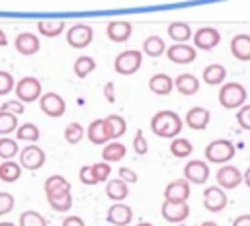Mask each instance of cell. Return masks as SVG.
<instances>
[{"label": "cell", "instance_id": "1", "mask_svg": "<svg viewBox=\"0 0 250 226\" xmlns=\"http://www.w3.org/2000/svg\"><path fill=\"white\" fill-rule=\"evenodd\" d=\"M150 131L160 138H176L182 131V119L174 111H158L150 119Z\"/></svg>", "mask_w": 250, "mask_h": 226}, {"label": "cell", "instance_id": "2", "mask_svg": "<svg viewBox=\"0 0 250 226\" xmlns=\"http://www.w3.org/2000/svg\"><path fill=\"white\" fill-rule=\"evenodd\" d=\"M246 101V90L238 82H227L219 90V103L225 109H238Z\"/></svg>", "mask_w": 250, "mask_h": 226}, {"label": "cell", "instance_id": "3", "mask_svg": "<svg viewBox=\"0 0 250 226\" xmlns=\"http://www.w3.org/2000/svg\"><path fill=\"white\" fill-rule=\"evenodd\" d=\"M232 156H234V144L227 138H217L209 142L205 148V160L211 164H225L232 160Z\"/></svg>", "mask_w": 250, "mask_h": 226}, {"label": "cell", "instance_id": "4", "mask_svg": "<svg viewBox=\"0 0 250 226\" xmlns=\"http://www.w3.org/2000/svg\"><path fill=\"white\" fill-rule=\"evenodd\" d=\"M141 62H143V55L141 51H135V49H129V51H123L115 56L113 60V68L115 72L123 74V76H129V74H135L139 68H141Z\"/></svg>", "mask_w": 250, "mask_h": 226}, {"label": "cell", "instance_id": "5", "mask_svg": "<svg viewBox=\"0 0 250 226\" xmlns=\"http://www.w3.org/2000/svg\"><path fill=\"white\" fill-rule=\"evenodd\" d=\"M14 90H16L18 101H21V103H29V101H35L41 97V82L33 76H23L14 86Z\"/></svg>", "mask_w": 250, "mask_h": 226}, {"label": "cell", "instance_id": "6", "mask_svg": "<svg viewBox=\"0 0 250 226\" xmlns=\"http://www.w3.org/2000/svg\"><path fill=\"white\" fill-rule=\"evenodd\" d=\"M184 179L193 185H203L209 179V166L203 160H191L184 166Z\"/></svg>", "mask_w": 250, "mask_h": 226}, {"label": "cell", "instance_id": "7", "mask_svg": "<svg viewBox=\"0 0 250 226\" xmlns=\"http://www.w3.org/2000/svg\"><path fill=\"white\" fill-rule=\"evenodd\" d=\"M92 37H94V33H92V27H90V25H86V23H76V25H72V27L68 29V33H66V43H68L70 47H74V49H84V47H88V45L92 43Z\"/></svg>", "mask_w": 250, "mask_h": 226}, {"label": "cell", "instance_id": "8", "mask_svg": "<svg viewBox=\"0 0 250 226\" xmlns=\"http://www.w3.org/2000/svg\"><path fill=\"white\" fill-rule=\"evenodd\" d=\"M43 164H45V152H43L39 146L27 144V146L20 152V166H21V168L35 171V170H39Z\"/></svg>", "mask_w": 250, "mask_h": 226}, {"label": "cell", "instance_id": "9", "mask_svg": "<svg viewBox=\"0 0 250 226\" xmlns=\"http://www.w3.org/2000/svg\"><path fill=\"white\" fill-rule=\"evenodd\" d=\"M39 107H41V111H43L45 115H49V117H61V115H64V111H66L64 99H62L59 94H55V92H49V94L41 95V97H39Z\"/></svg>", "mask_w": 250, "mask_h": 226}, {"label": "cell", "instance_id": "10", "mask_svg": "<svg viewBox=\"0 0 250 226\" xmlns=\"http://www.w3.org/2000/svg\"><path fill=\"white\" fill-rule=\"evenodd\" d=\"M189 181L182 179H174L166 185L164 189V201H172V203H186L189 199Z\"/></svg>", "mask_w": 250, "mask_h": 226}, {"label": "cell", "instance_id": "11", "mask_svg": "<svg viewBox=\"0 0 250 226\" xmlns=\"http://www.w3.org/2000/svg\"><path fill=\"white\" fill-rule=\"evenodd\" d=\"M195 55H197L195 47H189L186 43H176V45H172V47L166 49L168 60H172L176 64H189V62L195 60Z\"/></svg>", "mask_w": 250, "mask_h": 226}, {"label": "cell", "instance_id": "12", "mask_svg": "<svg viewBox=\"0 0 250 226\" xmlns=\"http://www.w3.org/2000/svg\"><path fill=\"white\" fill-rule=\"evenodd\" d=\"M191 37H193L195 49H201V51H211V49H215V47L219 45V41H221L219 31L213 29V27H201V29H197L195 35H191Z\"/></svg>", "mask_w": 250, "mask_h": 226}, {"label": "cell", "instance_id": "13", "mask_svg": "<svg viewBox=\"0 0 250 226\" xmlns=\"http://www.w3.org/2000/svg\"><path fill=\"white\" fill-rule=\"evenodd\" d=\"M217 183H219V187L221 189H234V187H238L240 183H242V173H240V170L238 168H234V166H223V168H219V171H217Z\"/></svg>", "mask_w": 250, "mask_h": 226}, {"label": "cell", "instance_id": "14", "mask_svg": "<svg viewBox=\"0 0 250 226\" xmlns=\"http://www.w3.org/2000/svg\"><path fill=\"white\" fill-rule=\"evenodd\" d=\"M229 199H227V193L221 189V187H207L203 191V207L211 212H219L227 207Z\"/></svg>", "mask_w": 250, "mask_h": 226}, {"label": "cell", "instance_id": "15", "mask_svg": "<svg viewBox=\"0 0 250 226\" xmlns=\"http://www.w3.org/2000/svg\"><path fill=\"white\" fill-rule=\"evenodd\" d=\"M162 216H164V220H168V222H172V224L184 222V220L189 216V207H188V203L164 201V203H162Z\"/></svg>", "mask_w": 250, "mask_h": 226}, {"label": "cell", "instance_id": "16", "mask_svg": "<svg viewBox=\"0 0 250 226\" xmlns=\"http://www.w3.org/2000/svg\"><path fill=\"white\" fill-rule=\"evenodd\" d=\"M105 220L111 226H127L133 220V210H131V207H127L123 203H115L113 207H109Z\"/></svg>", "mask_w": 250, "mask_h": 226}, {"label": "cell", "instance_id": "17", "mask_svg": "<svg viewBox=\"0 0 250 226\" xmlns=\"http://www.w3.org/2000/svg\"><path fill=\"white\" fill-rule=\"evenodd\" d=\"M105 33L113 43H125L133 33V25H131V21H125V19L109 21Z\"/></svg>", "mask_w": 250, "mask_h": 226}, {"label": "cell", "instance_id": "18", "mask_svg": "<svg viewBox=\"0 0 250 226\" xmlns=\"http://www.w3.org/2000/svg\"><path fill=\"white\" fill-rule=\"evenodd\" d=\"M14 47H16V51H18L20 55L31 56V55H35V53L39 51L41 43H39V37L33 35V33H20V35L16 37V41H14Z\"/></svg>", "mask_w": 250, "mask_h": 226}, {"label": "cell", "instance_id": "19", "mask_svg": "<svg viewBox=\"0 0 250 226\" xmlns=\"http://www.w3.org/2000/svg\"><path fill=\"white\" fill-rule=\"evenodd\" d=\"M86 134H88V140H90L92 144H105V142L111 140V134H109V129H107V125H105V119H96V121H92V123L88 125Z\"/></svg>", "mask_w": 250, "mask_h": 226}, {"label": "cell", "instance_id": "20", "mask_svg": "<svg viewBox=\"0 0 250 226\" xmlns=\"http://www.w3.org/2000/svg\"><path fill=\"white\" fill-rule=\"evenodd\" d=\"M209 119H211V113L205 107H191L186 115V123L193 131H203L209 125Z\"/></svg>", "mask_w": 250, "mask_h": 226}, {"label": "cell", "instance_id": "21", "mask_svg": "<svg viewBox=\"0 0 250 226\" xmlns=\"http://www.w3.org/2000/svg\"><path fill=\"white\" fill-rule=\"evenodd\" d=\"M43 187H45V195H47V199L70 193V183H68L62 175H51V177H47V181H45Z\"/></svg>", "mask_w": 250, "mask_h": 226}, {"label": "cell", "instance_id": "22", "mask_svg": "<svg viewBox=\"0 0 250 226\" xmlns=\"http://www.w3.org/2000/svg\"><path fill=\"white\" fill-rule=\"evenodd\" d=\"M230 53L234 58H238L242 62L250 60V35H244V33L234 35L230 41Z\"/></svg>", "mask_w": 250, "mask_h": 226}, {"label": "cell", "instance_id": "23", "mask_svg": "<svg viewBox=\"0 0 250 226\" xmlns=\"http://www.w3.org/2000/svg\"><path fill=\"white\" fill-rule=\"evenodd\" d=\"M174 88V80L168 76V74H154L150 80H148V90L156 95H168Z\"/></svg>", "mask_w": 250, "mask_h": 226}, {"label": "cell", "instance_id": "24", "mask_svg": "<svg viewBox=\"0 0 250 226\" xmlns=\"http://www.w3.org/2000/svg\"><path fill=\"white\" fill-rule=\"evenodd\" d=\"M174 88H176L182 95H193V94H197V90H199V80H197L193 74L184 72V74H180V76L174 80Z\"/></svg>", "mask_w": 250, "mask_h": 226}, {"label": "cell", "instance_id": "25", "mask_svg": "<svg viewBox=\"0 0 250 226\" xmlns=\"http://www.w3.org/2000/svg\"><path fill=\"white\" fill-rule=\"evenodd\" d=\"M125 152H127L125 144H119L117 140H113V142H105V146L102 150V158L107 164L109 162H119V160L125 158Z\"/></svg>", "mask_w": 250, "mask_h": 226}, {"label": "cell", "instance_id": "26", "mask_svg": "<svg viewBox=\"0 0 250 226\" xmlns=\"http://www.w3.org/2000/svg\"><path fill=\"white\" fill-rule=\"evenodd\" d=\"M105 195H107L111 201L119 203V201H123V199L129 195V187H127V183L121 181L119 177H117V179H109V181H107V187H105Z\"/></svg>", "mask_w": 250, "mask_h": 226}, {"label": "cell", "instance_id": "27", "mask_svg": "<svg viewBox=\"0 0 250 226\" xmlns=\"http://www.w3.org/2000/svg\"><path fill=\"white\" fill-rule=\"evenodd\" d=\"M20 175H21V166L20 164H16L12 160H4L0 164V181L14 183V181L20 179Z\"/></svg>", "mask_w": 250, "mask_h": 226}, {"label": "cell", "instance_id": "28", "mask_svg": "<svg viewBox=\"0 0 250 226\" xmlns=\"http://www.w3.org/2000/svg\"><path fill=\"white\" fill-rule=\"evenodd\" d=\"M225 78H227V70L221 64H209L203 70V82L209 86H217V84L225 82Z\"/></svg>", "mask_w": 250, "mask_h": 226}, {"label": "cell", "instance_id": "29", "mask_svg": "<svg viewBox=\"0 0 250 226\" xmlns=\"http://www.w3.org/2000/svg\"><path fill=\"white\" fill-rule=\"evenodd\" d=\"M37 29H39V33L45 35V37H57V35L62 33L64 21H62V19H41V21L37 23Z\"/></svg>", "mask_w": 250, "mask_h": 226}, {"label": "cell", "instance_id": "30", "mask_svg": "<svg viewBox=\"0 0 250 226\" xmlns=\"http://www.w3.org/2000/svg\"><path fill=\"white\" fill-rule=\"evenodd\" d=\"M168 35L176 41V43H186L189 37H191V29L188 23L184 21H174L168 25Z\"/></svg>", "mask_w": 250, "mask_h": 226}, {"label": "cell", "instance_id": "31", "mask_svg": "<svg viewBox=\"0 0 250 226\" xmlns=\"http://www.w3.org/2000/svg\"><path fill=\"white\" fill-rule=\"evenodd\" d=\"M105 125L109 129V134H111V140H117L119 136L125 134V129H127V123L121 115H107L105 117Z\"/></svg>", "mask_w": 250, "mask_h": 226}, {"label": "cell", "instance_id": "32", "mask_svg": "<svg viewBox=\"0 0 250 226\" xmlns=\"http://www.w3.org/2000/svg\"><path fill=\"white\" fill-rule=\"evenodd\" d=\"M143 51H145L148 56H160V55L166 51L164 39L158 37V35H150V37H146L145 43H143Z\"/></svg>", "mask_w": 250, "mask_h": 226}, {"label": "cell", "instance_id": "33", "mask_svg": "<svg viewBox=\"0 0 250 226\" xmlns=\"http://www.w3.org/2000/svg\"><path fill=\"white\" fill-rule=\"evenodd\" d=\"M170 152H172V156H176V158H188L191 152H193V144L188 140V138H172V142H170Z\"/></svg>", "mask_w": 250, "mask_h": 226}, {"label": "cell", "instance_id": "34", "mask_svg": "<svg viewBox=\"0 0 250 226\" xmlns=\"http://www.w3.org/2000/svg\"><path fill=\"white\" fill-rule=\"evenodd\" d=\"M94 68H96V60L92 56H78L72 66V70L78 78H86L90 72H94Z\"/></svg>", "mask_w": 250, "mask_h": 226}, {"label": "cell", "instance_id": "35", "mask_svg": "<svg viewBox=\"0 0 250 226\" xmlns=\"http://www.w3.org/2000/svg\"><path fill=\"white\" fill-rule=\"evenodd\" d=\"M18 140H27V142H37L39 140V129L33 123H23L16 129Z\"/></svg>", "mask_w": 250, "mask_h": 226}, {"label": "cell", "instance_id": "36", "mask_svg": "<svg viewBox=\"0 0 250 226\" xmlns=\"http://www.w3.org/2000/svg\"><path fill=\"white\" fill-rule=\"evenodd\" d=\"M20 226H47V220L37 210H23L20 214Z\"/></svg>", "mask_w": 250, "mask_h": 226}, {"label": "cell", "instance_id": "37", "mask_svg": "<svg viewBox=\"0 0 250 226\" xmlns=\"http://www.w3.org/2000/svg\"><path fill=\"white\" fill-rule=\"evenodd\" d=\"M84 136V127L80 123H68L64 129V140L68 144H78Z\"/></svg>", "mask_w": 250, "mask_h": 226}, {"label": "cell", "instance_id": "38", "mask_svg": "<svg viewBox=\"0 0 250 226\" xmlns=\"http://www.w3.org/2000/svg\"><path fill=\"white\" fill-rule=\"evenodd\" d=\"M18 154V142L14 138L2 136L0 138V158L2 160H12Z\"/></svg>", "mask_w": 250, "mask_h": 226}, {"label": "cell", "instance_id": "39", "mask_svg": "<svg viewBox=\"0 0 250 226\" xmlns=\"http://www.w3.org/2000/svg\"><path fill=\"white\" fill-rule=\"evenodd\" d=\"M47 201H49L51 208L57 210V212H66V210L72 207V195H70V193L59 195V197H51V199H47Z\"/></svg>", "mask_w": 250, "mask_h": 226}, {"label": "cell", "instance_id": "40", "mask_svg": "<svg viewBox=\"0 0 250 226\" xmlns=\"http://www.w3.org/2000/svg\"><path fill=\"white\" fill-rule=\"evenodd\" d=\"M18 129V119L14 113L0 111V134H10L12 131Z\"/></svg>", "mask_w": 250, "mask_h": 226}, {"label": "cell", "instance_id": "41", "mask_svg": "<svg viewBox=\"0 0 250 226\" xmlns=\"http://www.w3.org/2000/svg\"><path fill=\"white\" fill-rule=\"evenodd\" d=\"M92 171H94L98 183L100 181H107L109 179V173H111V166L107 162H98V164H92Z\"/></svg>", "mask_w": 250, "mask_h": 226}, {"label": "cell", "instance_id": "42", "mask_svg": "<svg viewBox=\"0 0 250 226\" xmlns=\"http://www.w3.org/2000/svg\"><path fill=\"white\" fill-rule=\"evenodd\" d=\"M14 90V78L10 72L0 70V95H6Z\"/></svg>", "mask_w": 250, "mask_h": 226}, {"label": "cell", "instance_id": "43", "mask_svg": "<svg viewBox=\"0 0 250 226\" xmlns=\"http://www.w3.org/2000/svg\"><path fill=\"white\" fill-rule=\"evenodd\" d=\"M133 150H135L137 154H141V156L148 152V142H146L143 131H137V134H135V138H133Z\"/></svg>", "mask_w": 250, "mask_h": 226}, {"label": "cell", "instance_id": "44", "mask_svg": "<svg viewBox=\"0 0 250 226\" xmlns=\"http://www.w3.org/2000/svg\"><path fill=\"white\" fill-rule=\"evenodd\" d=\"M236 121H238V125H240L242 129L250 131V103H246V105H242V107L238 109Z\"/></svg>", "mask_w": 250, "mask_h": 226}, {"label": "cell", "instance_id": "45", "mask_svg": "<svg viewBox=\"0 0 250 226\" xmlns=\"http://www.w3.org/2000/svg\"><path fill=\"white\" fill-rule=\"evenodd\" d=\"M78 177H80V181L84 185H96L98 183V179H96V175L92 171V166H82L80 171H78Z\"/></svg>", "mask_w": 250, "mask_h": 226}, {"label": "cell", "instance_id": "46", "mask_svg": "<svg viewBox=\"0 0 250 226\" xmlns=\"http://www.w3.org/2000/svg\"><path fill=\"white\" fill-rule=\"evenodd\" d=\"M14 208V197L10 193H0V216Z\"/></svg>", "mask_w": 250, "mask_h": 226}, {"label": "cell", "instance_id": "47", "mask_svg": "<svg viewBox=\"0 0 250 226\" xmlns=\"http://www.w3.org/2000/svg\"><path fill=\"white\" fill-rule=\"evenodd\" d=\"M0 111H8V113H14V115H20V113H23V103L18 101V99H12V101L2 103Z\"/></svg>", "mask_w": 250, "mask_h": 226}, {"label": "cell", "instance_id": "48", "mask_svg": "<svg viewBox=\"0 0 250 226\" xmlns=\"http://www.w3.org/2000/svg\"><path fill=\"white\" fill-rule=\"evenodd\" d=\"M117 173H119V179L125 181V183H135L137 181V173L133 170H129V168H119Z\"/></svg>", "mask_w": 250, "mask_h": 226}, {"label": "cell", "instance_id": "49", "mask_svg": "<svg viewBox=\"0 0 250 226\" xmlns=\"http://www.w3.org/2000/svg\"><path fill=\"white\" fill-rule=\"evenodd\" d=\"M62 226H84V220L80 216H66L62 220Z\"/></svg>", "mask_w": 250, "mask_h": 226}, {"label": "cell", "instance_id": "50", "mask_svg": "<svg viewBox=\"0 0 250 226\" xmlns=\"http://www.w3.org/2000/svg\"><path fill=\"white\" fill-rule=\"evenodd\" d=\"M232 226H250V214H240L234 218Z\"/></svg>", "mask_w": 250, "mask_h": 226}, {"label": "cell", "instance_id": "51", "mask_svg": "<svg viewBox=\"0 0 250 226\" xmlns=\"http://www.w3.org/2000/svg\"><path fill=\"white\" fill-rule=\"evenodd\" d=\"M104 94H105V97H107V101H109V103H113V101H115V94H113V84H111V82H107V84H105Z\"/></svg>", "mask_w": 250, "mask_h": 226}, {"label": "cell", "instance_id": "52", "mask_svg": "<svg viewBox=\"0 0 250 226\" xmlns=\"http://www.w3.org/2000/svg\"><path fill=\"white\" fill-rule=\"evenodd\" d=\"M242 181H244V183H246V185L250 187V168H248V170H246V171L242 173Z\"/></svg>", "mask_w": 250, "mask_h": 226}, {"label": "cell", "instance_id": "53", "mask_svg": "<svg viewBox=\"0 0 250 226\" xmlns=\"http://www.w3.org/2000/svg\"><path fill=\"white\" fill-rule=\"evenodd\" d=\"M8 45V37L4 35V31L0 29V47H6Z\"/></svg>", "mask_w": 250, "mask_h": 226}, {"label": "cell", "instance_id": "54", "mask_svg": "<svg viewBox=\"0 0 250 226\" xmlns=\"http://www.w3.org/2000/svg\"><path fill=\"white\" fill-rule=\"evenodd\" d=\"M201 226H219V224H217V222H213V220H205Z\"/></svg>", "mask_w": 250, "mask_h": 226}, {"label": "cell", "instance_id": "55", "mask_svg": "<svg viewBox=\"0 0 250 226\" xmlns=\"http://www.w3.org/2000/svg\"><path fill=\"white\" fill-rule=\"evenodd\" d=\"M0 226H16V224H12V222H0Z\"/></svg>", "mask_w": 250, "mask_h": 226}, {"label": "cell", "instance_id": "56", "mask_svg": "<svg viewBox=\"0 0 250 226\" xmlns=\"http://www.w3.org/2000/svg\"><path fill=\"white\" fill-rule=\"evenodd\" d=\"M137 226H152V224H150V222H139Z\"/></svg>", "mask_w": 250, "mask_h": 226}]
</instances>
